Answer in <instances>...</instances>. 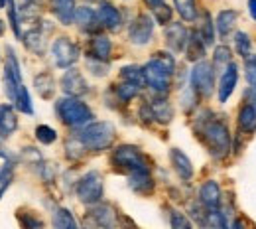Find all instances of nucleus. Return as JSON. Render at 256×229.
Instances as JSON below:
<instances>
[{
    "mask_svg": "<svg viewBox=\"0 0 256 229\" xmlns=\"http://www.w3.org/2000/svg\"><path fill=\"white\" fill-rule=\"evenodd\" d=\"M193 129L197 138L203 142L207 152L213 158H224L230 152L232 146V136L223 119H219L213 111H201L195 117Z\"/></svg>",
    "mask_w": 256,
    "mask_h": 229,
    "instance_id": "1",
    "label": "nucleus"
},
{
    "mask_svg": "<svg viewBox=\"0 0 256 229\" xmlns=\"http://www.w3.org/2000/svg\"><path fill=\"white\" fill-rule=\"evenodd\" d=\"M56 113L60 121L69 129H79L93 121V111L89 109V105L71 95H65L56 103Z\"/></svg>",
    "mask_w": 256,
    "mask_h": 229,
    "instance_id": "2",
    "label": "nucleus"
},
{
    "mask_svg": "<svg viewBox=\"0 0 256 229\" xmlns=\"http://www.w3.org/2000/svg\"><path fill=\"white\" fill-rule=\"evenodd\" d=\"M83 144L87 146L89 152H102L108 150L116 138V129L112 123L108 121H96V123H89L85 127H81V131L77 134Z\"/></svg>",
    "mask_w": 256,
    "mask_h": 229,
    "instance_id": "3",
    "label": "nucleus"
},
{
    "mask_svg": "<svg viewBox=\"0 0 256 229\" xmlns=\"http://www.w3.org/2000/svg\"><path fill=\"white\" fill-rule=\"evenodd\" d=\"M110 162L114 166V170L122 172V174H132L138 170H150L148 158L142 154L140 148L132 146V144H120L112 150V158Z\"/></svg>",
    "mask_w": 256,
    "mask_h": 229,
    "instance_id": "4",
    "label": "nucleus"
},
{
    "mask_svg": "<svg viewBox=\"0 0 256 229\" xmlns=\"http://www.w3.org/2000/svg\"><path fill=\"white\" fill-rule=\"evenodd\" d=\"M75 194L79 197L81 203L85 205H95L102 201L104 196V180L102 174L96 170H89L85 176H81L75 184Z\"/></svg>",
    "mask_w": 256,
    "mask_h": 229,
    "instance_id": "5",
    "label": "nucleus"
},
{
    "mask_svg": "<svg viewBox=\"0 0 256 229\" xmlns=\"http://www.w3.org/2000/svg\"><path fill=\"white\" fill-rule=\"evenodd\" d=\"M215 75H217V67L211 62H195L192 73H190V85L197 93V97H211L215 91Z\"/></svg>",
    "mask_w": 256,
    "mask_h": 229,
    "instance_id": "6",
    "label": "nucleus"
},
{
    "mask_svg": "<svg viewBox=\"0 0 256 229\" xmlns=\"http://www.w3.org/2000/svg\"><path fill=\"white\" fill-rule=\"evenodd\" d=\"M142 71H144L146 87H150L156 95H168V91L172 87V75H174L168 67L152 58L146 66L142 67Z\"/></svg>",
    "mask_w": 256,
    "mask_h": 229,
    "instance_id": "7",
    "label": "nucleus"
},
{
    "mask_svg": "<svg viewBox=\"0 0 256 229\" xmlns=\"http://www.w3.org/2000/svg\"><path fill=\"white\" fill-rule=\"evenodd\" d=\"M81 52L79 46L75 42H71L67 36H60L58 40H54L52 44V60L60 69H67L77 64Z\"/></svg>",
    "mask_w": 256,
    "mask_h": 229,
    "instance_id": "8",
    "label": "nucleus"
},
{
    "mask_svg": "<svg viewBox=\"0 0 256 229\" xmlns=\"http://www.w3.org/2000/svg\"><path fill=\"white\" fill-rule=\"evenodd\" d=\"M154 16L138 14L128 26V40L134 46H146L154 36Z\"/></svg>",
    "mask_w": 256,
    "mask_h": 229,
    "instance_id": "9",
    "label": "nucleus"
},
{
    "mask_svg": "<svg viewBox=\"0 0 256 229\" xmlns=\"http://www.w3.org/2000/svg\"><path fill=\"white\" fill-rule=\"evenodd\" d=\"M89 207L91 209L85 215V225H93V227H114L116 225V209L110 203L98 201Z\"/></svg>",
    "mask_w": 256,
    "mask_h": 229,
    "instance_id": "10",
    "label": "nucleus"
},
{
    "mask_svg": "<svg viewBox=\"0 0 256 229\" xmlns=\"http://www.w3.org/2000/svg\"><path fill=\"white\" fill-rule=\"evenodd\" d=\"M60 83H62V89H64L65 95L83 97L85 93H89V83L77 67H67Z\"/></svg>",
    "mask_w": 256,
    "mask_h": 229,
    "instance_id": "11",
    "label": "nucleus"
},
{
    "mask_svg": "<svg viewBox=\"0 0 256 229\" xmlns=\"http://www.w3.org/2000/svg\"><path fill=\"white\" fill-rule=\"evenodd\" d=\"M164 38H166V44L172 52L180 54V52H186V46H188V40H190V32L184 24L180 22H170L164 30Z\"/></svg>",
    "mask_w": 256,
    "mask_h": 229,
    "instance_id": "12",
    "label": "nucleus"
},
{
    "mask_svg": "<svg viewBox=\"0 0 256 229\" xmlns=\"http://www.w3.org/2000/svg\"><path fill=\"white\" fill-rule=\"evenodd\" d=\"M75 24H77V28L81 32L91 34V36L100 34V28H102L96 10H93L91 6H79L77 8V12H75Z\"/></svg>",
    "mask_w": 256,
    "mask_h": 229,
    "instance_id": "13",
    "label": "nucleus"
},
{
    "mask_svg": "<svg viewBox=\"0 0 256 229\" xmlns=\"http://www.w3.org/2000/svg\"><path fill=\"white\" fill-rule=\"evenodd\" d=\"M96 14H98V20H100L102 28H106L108 32H120V28H122V14H120V10L114 4L100 2L98 8H96Z\"/></svg>",
    "mask_w": 256,
    "mask_h": 229,
    "instance_id": "14",
    "label": "nucleus"
},
{
    "mask_svg": "<svg viewBox=\"0 0 256 229\" xmlns=\"http://www.w3.org/2000/svg\"><path fill=\"white\" fill-rule=\"evenodd\" d=\"M112 54V42L102 36V34H95L89 44H87V60H98V62H108Z\"/></svg>",
    "mask_w": 256,
    "mask_h": 229,
    "instance_id": "15",
    "label": "nucleus"
},
{
    "mask_svg": "<svg viewBox=\"0 0 256 229\" xmlns=\"http://www.w3.org/2000/svg\"><path fill=\"white\" fill-rule=\"evenodd\" d=\"M236 81H238V66L234 62H230L228 66H224V71L221 75V81H219V103H226L230 95L234 93V87H236Z\"/></svg>",
    "mask_w": 256,
    "mask_h": 229,
    "instance_id": "16",
    "label": "nucleus"
},
{
    "mask_svg": "<svg viewBox=\"0 0 256 229\" xmlns=\"http://www.w3.org/2000/svg\"><path fill=\"white\" fill-rule=\"evenodd\" d=\"M128 188L140 196H148L154 192V178L150 170H138L128 174Z\"/></svg>",
    "mask_w": 256,
    "mask_h": 229,
    "instance_id": "17",
    "label": "nucleus"
},
{
    "mask_svg": "<svg viewBox=\"0 0 256 229\" xmlns=\"http://www.w3.org/2000/svg\"><path fill=\"white\" fill-rule=\"evenodd\" d=\"M221 197H223L221 186H219V182H215V180H207V182H203V186L199 188V201H201L207 209L221 207Z\"/></svg>",
    "mask_w": 256,
    "mask_h": 229,
    "instance_id": "18",
    "label": "nucleus"
},
{
    "mask_svg": "<svg viewBox=\"0 0 256 229\" xmlns=\"http://www.w3.org/2000/svg\"><path fill=\"white\" fill-rule=\"evenodd\" d=\"M170 162L174 166L176 174L180 176V180L190 182L193 178V164H192V160H190V156H188L184 150L172 148V150H170Z\"/></svg>",
    "mask_w": 256,
    "mask_h": 229,
    "instance_id": "19",
    "label": "nucleus"
},
{
    "mask_svg": "<svg viewBox=\"0 0 256 229\" xmlns=\"http://www.w3.org/2000/svg\"><path fill=\"white\" fill-rule=\"evenodd\" d=\"M148 103L152 107V115H154V121L156 123H160V125L172 123V119H174V107H172V103L164 97V95H156V97L152 99V101H148Z\"/></svg>",
    "mask_w": 256,
    "mask_h": 229,
    "instance_id": "20",
    "label": "nucleus"
},
{
    "mask_svg": "<svg viewBox=\"0 0 256 229\" xmlns=\"http://www.w3.org/2000/svg\"><path fill=\"white\" fill-rule=\"evenodd\" d=\"M52 12L64 26H69L75 22L77 4H75V0H52Z\"/></svg>",
    "mask_w": 256,
    "mask_h": 229,
    "instance_id": "21",
    "label": "nucleus"
},
{
    "mask_svg": "<svg viewBox=\"0 0 256 229\" xmlns=\"http://www.w3.org/2000/svg\"><path fill=\"white\" fill-rule=\"evenodd\" d=\"M22 42H24V46L32 54L42 56L46 52V32L40 26H34V28H30V30H26V32L22 34Z\"/></svg>",
    "mask_w": 256,
    "mask_h": 229,
    "instance_id": "22",
    "label": "nucleus"
},
{
    "mask_svg": "<svg viewBox=\"0 0 256 229\" xmlns=\"http://www.w3.org/2000/svg\"><path fill=\"white\" fill-rule=\"evenodd\" d=\"M18 129V117L10 105H0V138L12 136Z\"/></svg>",
    "mask_w": 256,
    "mask_h": 229,
    "instance_id": "23",
    "label": "nucleus"
},
{
    "mask_svg": "<svg viewBox=\"0 0 256 229\" xmlns=\"http://www.w3.org/2000/svg\"><path fill=\"white\" fill-rule=\"evenodd\" d=\"M205 48H207V44H205V40L201 38V34L199 30H192L190 32V40H188V46H186V56H188V60L190 62H201L203 58H205Z\"/></svg>",
    "mask_w": 256,
    "mask_h": 229,
    "instance_id": "24",
    "label": "nucleus"
},
{
    "mask_svg": "<svg viewBox=\"0 0 256 229\" xmlns=\"http://www.w3.org/2000/svg\"><path fill=\"white\" fill-rule=\"evenodd\" d=\"M34 87L42 99H54L56 93V79L50 71H42L34 77Z\"/></svg>",
    "mask_w": 256,
    "mask_h": 229,
    "instance_id": "25",
    "label": "nucleus"
},
{
    "mask_svg": "<svg viewBox=\"0 0 256 229\" xmlns=\"http://www.w3.org/2000/svg\"><path fill=\"white\" fill-rule=\"evenodd\" d=\"M140 89H142L140 85L130 83V81H122V79H120L118 85H112V87H110V91H112V95H114V101H118V103H122V105H128L132 99L138 97Z\"/></svg>",
    "mask_w": 256,
    "mask_h": 229,
    "instance_id": "26",
    "label": "nucleus"
},
{
    "mask_svg": "<svg viewBox=\"0 0 256 229\" xmlns=\"http://www.w3.org/2000/svg\"><path fill=\"white\" fill-rule=\"evenodd\" d=\"M238 131L242 134H250L256 131V109L250 103H244L238 111Z\"/></svg>",
    "mask_w": 256,
    "mask_h": 229,
    "instance_id": "27",
    "label": "nucleus"
},
{
    "mask_svg": "<svg viewBox=\"0 0 256 229\" xmlns=\"http://www.w3.org/2000/svg\"><path fill=\"white\" fill-rule=\"evenodd\" d=\"M236 18H238V14L234 12V10H221L219 14H217V18H215V28H217V32L221 38H228V34L232 32V28H234V24H236Z\"/></svg>",
    "mask_w": 256,
    "mask_h": 229,
    "instance_id": "28",
    "label": "nucleus"
},
{
    "mask_svg": "<svg viewBox=\"0 0 256 229\" xmlns=\"http://www.w3.org/2000/svg\"><path fill=\"white\" fill-rule=\"evenodd\" d=\"M197 20H199V34L201 38L205 40L207 46H211L215 42V20L211 18V14L207 10H203L201 14H197Z\"/></svg>",
    "mask_w": 256,
    "mask_h": 229,
    "instance_id": "29",
    "label": "nucleus"
},
{
    "mask_svg": "<svg viewBox=\"0 0 256 229\" xmlns=\"http://www.w3.org/2000/svg\"><path fill=\"white\" fill-rule=\"evenodd\" d=\"M87 152H89V150H87V146L83 144V140H81L79 136L67 138V142H65V156H67L71 162H79V160H83Z\"/></svg>",
    "mask_w": 256,
    "mask_h": 229,
    "instance_id": "30",
    "label": "nucleus"
},
{
    "mask_svg": "<svg viewBox=\"0 0 256 229\" xmlns=\"http://www.w3.org/2000/svg\"><path fill=\"white\" fill-rule=\"evenodd\" d=\"M52 223H54V227H58V229H75L77 227V221H75L73 213H71L67 207H58V209H54Z\"/></svg>",
    "mask_w": 256,
    "mask_h": 229,
    "instance_id": "31",
    "label": "nucleus"
},
{
    "mask_svg": "<svg viewBox=\"0 0 256 229\" xmlns=\"http://www.w3.org/2000/svg\"><path fill=\"white\" fill-rule=\"evenodd\" d=\"M12 103H14V107H16L20 113H24V115H32L34 113L32 99H30L28 89L24 87V83H20V85H18V89H16V97H14Z\"/></svg>",
    "mask_w": 256,
    "mask_h": 229,
    "instance_id": "32",
    "label": "nucleus"
},
{
    "mask_svg": "<svg viewBox=\"0 0 256 229\" xmlns=\"http://www.w3.org/2000/svg\"><path fill=\"white\" fill-rule=\"evenodd\" d=\"M42 8L44 6L38 0H22L18 6V12L22 20H38L42 16Z\"/></svg>",
    "mask_w": 256,
    "mask_h": 229,
    "instance_id": "33",
    "label": "nucleus"
},
{
    "mask_svg": "<svg viewBox=\"0 0 256 229\" xmlns=\"http://www.w3.org/2000/svg\"><path fill=\"white\" fill-rule=\"evenodd\" d=\"M174 6H176V10H178V14H180L186 22L197 20V2H195V0H174Z\"/></svg>",
    "mask_w": 256,
    "mask_h": 229,
    "instance_id": "34",
    "label": "nucleus"
},
{
    "mask_svg": "<svg viewBox=\"0 0 256 229\" xmlns=\"http://www.w3.org/2000/svg\"><path fill=\"white\" fill-rule=\"evenodd\" d=\"M120 79L122 81H130V83H136V85H140V87H144L146 83H144V71H142V67L138 66H124L120 69Z\"/></svg>",
    "mask_w": 256,
    "mask_h": 229,
    "instance_id": "35",
    "label": "nucleus"
},
{
    "mask_svg": "<svg viewBox=\"0 0 256 229\" xmlns=\"http://www.w3.org/2000/svg\"><path fill=\"white\" fill-rule=\"evenodd\" d=\"M152 16L156 20V24H162V26H168L172 22V16H174V10L166 4V2H160L156 6H152Z\"/></svg>",
    "mask_w": 256,
    "mask_h": 229,
    "instance_id": "36",
    "label": "nucleus"
},
{
    "mask_svg": "<svg viewBox=\"0 0 256 229\" xmlns=\"http://www.w3.org/2000/svg\"><path fill=\"white\" fill-rule=\"evenodd\" d=\"M234 48L238 52V56L242 58H248L252 54V42H250V36L246 32H236L234 34Z\"/></svg>",
    "mask_w": 256,
    "mask_h": 229,
    "instance_id": "37",
    "label": "nucleus"
},
{
    "mask_svg": "<svg viewBox=\"0 0 256 229\" xmlns=\"http://www.w3.org/2000/svg\"><path fill=\"white\" fill-rule=\"evenodd\" d=\"M36 138L42 144H54L58 140V131L48 127V125H38L36 127Z\"/></svg>",
    "mask_w": 256,
    "mask_h": 229,
    "instance_id": "38",
    "label": "nucleus"
},
{
    "mask_svg": "<svg viewBox=\"0 0 256 229\" xmlns=\"http://www.w3.org/2000/svg\"><path fill=\"white\" fill-rule=\"evenodd\" d=\"M232 62V52H230V48L228 46H217L215 48V52H213V64L215 67L219 66H228Z\"/></svg>",
    "mask_w": 256,
    "mask_h": 229,
    "instance_id": "39",
    "label": "nucleus"
},
{
    "mask_svg": "<svg viewBox=\"0 0 256 229\" xmlns=\"http://www.w3.org/2000/svg\"><path fill=\"white\" fill-rule=\"evenodd\" d=\"M244 75H246V83L256 89V56L244 58Z\"/></svg>",
    "mask_w": 256,
    "mask_h": 229,
    "instance_id": "40",
    "label": "nucleus"
},
{
    "mask_svg": "<svg viewBox=\"0 0 256 229\" xmlns=\"http://www.w3.org/2000/svg\"><path fill=\"white\" fill-rule=\"evenodd\" d=\"M170 225L174 229H190L192 227V221L188 219L186 213H182V211H172V213H170Z\"/></svg>",
    "mask_w": 256,
    "mask_h": 229,
    "instance_id": "41",
    "label": "nucleus"
},
{
    "mask_svg": "<svg viewBox=\"0 0 256 229\" xmlns=\"http://www.w3.org/2000/svg\"><path fill=\"white\" fill-rule=\"evenodd\" d=\"M12 170H14V158L6 150H0V176H12Z\"/></svg>",
    "mask_w": 256,
    "mask_h": 229,
    "instance_id": "42",
    "label": "nucleus"
},
{
    "mask_svg": "<svg viewBox=\"0 0 256 229\" xmlns=\"http://www.w3.org/2000/svg\"><path fill=\"white\" fill-rule=\"evenodd\" d=\"M87 69L95 77H104L108 73V62H98V60H87Z\"/></svg>",
    "mask_w": 256,
    "mask_h": 229,
    "instance_id": "43",
    "label": "nucleus"
},
{
    "mask_svg": "<svg viewBox=\"0 0 256 229\" xmlns=\"http://www.w3.org/2000/svg\"><path fill=\"white\" fill-rule=\"evenodd\" d=\"M22 158H24L28 164H32V166H42V162H44L40 150L34 148V146H26V148L22 150Z\"/></svg>",
    "mask_w": 256,
    "mask_h": 229,
    "instance_id": "44",
    "label": "nucleus"
},
{
    "mask_svg": "<svg viewBox=\"0 0 256 229\" xmlns=\"http://www.w3.org/2000/svg\"><path fill=\"white\" fill-rule=\"evenodd\" d=\"M18 221L22 223V227H28V229H38V227H44V221L34 217L30 213H20L18 215Z\"/></svg>",
    "mask_w": 256,
    "mask_h": 229,
    "instance_id": "45",
    "label": "nucleus"
},
{
    "mask_svg": "<svg viewBox=\"0 0 256 229\" xmlns=\"http://www.w3.org/2000/svg\"><path fill=\"white\" fill-rule=\"evenodd\" d=\"M56 172H58V166H56V164H44L42 162V170H40V174H42V178H44L48 184H52V182H54Z\"/></svg>",
    "mask_w": 256,
    "mask_h": 229,
    "instance_id": "46",
    "label": "nucleus"
},
{
    "mask_svg": "<svg viewBox=\"0 0 256 229\" xmlns=\"http://www.w3.org/2000/svg\"><path fill=\"white\" fill-rule=\"evenodd\" d=\"M140 119L146 123V125H150V123H154V115H152V107H150V103L146 101V103H142V107H140Z\"/></svg>",
    "mask_w": 256,
    "mask_h": 229,
    "instance_id": "47",
    "label": "nucleus"
},
{
    "mask_svg": "<svg viewBox=\"0 0 256 229\" xmlns=\"http://www.w3.org/2000/svg\"><path fill=\"white\" fill-rule=\"evenodd\" d=\"M244 101H246V103H250V105L256 109V89L254 87H248V89L244 91Z\"/></svg>",
    "mask_w": 256,
    "mask_h": 229,
    "instance_id": "48",
    "label": "nucleus"
},
{
    "mask_svg": "<svg viewBox=\"0 0 256 229\" xmlns=\"http://www.w3.org/2000/svg\"><path fill=\"white\" fill-rule=\"evenodd\" d=\"M10 182H12V176H0V197L4 196V192L8 190Z\"/></svg>",
    "mask_w": 256,
    "mask_h": 229,
    "instance_id": "49",
    "label": "nucleus"
},
{
    "mask_svg": "<svg viewBox=\"0 0 256 229\" xmlns=\"http://www.w3.org/2000/svg\"><path fill=\"white\" fill-rule=\"evenodd\" d=\"M248 12H250L252 20L256 22V0H248Z\"/></svg>",
    "mask_w": 256,
    "mask_h": 229,
    "instance_id": "50",
    "label": "nucleus"
},
{
    "mask_svg": "<svg viewBox=\"0 0 256 229\" xmlns=\"http://www.w3.org/2000/svg\"><path fill=\"white\" fill-rule=\"evenodd\" d=\"M146 4H148V8H152V6H156V4H160V2H166V0H144Z\"/></svg>",
    "mask_w": 256,
    "mask_h": 229,
    "instance_id": "51",
    "label": "nucleus"
},
{
    "mask_svg": "<svg viewBox=\"0 0 256 229\" xmlns=\"http://www.w3.org/2000/svg\"><path fill=\"white\" fill-rule=\"evenodd\" d=\"M4 26H6V24H4V22H2V20H0V36H2V34H4Z\"/></svg>",
    "mask_w": 256,
    "mask_h": 229,
    "instance_id": "52",
    "label": "nucleus"
},
{
    "mask_svg": "<svg viewBox=\"0 0 256 229\" xmlns=\"http://www.w3.org/2000/svg\"><path fill=\"white\" fill-rule=\"evenodd\" d=\"M6 6V0H0V8H4Z\"/></svg>",
    "mask_w": 256,
    "mask_h": 229,
    "instance_id": "53",
    "label": "nucleus"
},
{
    "mask_svg": "<svg viewBox=\"0 0 256 229\" xmlns=\"http://www.w3.org/2000/svg\"><path fill=\"white\" fill-rule=\"evenodd\" d=\"M89 2H102V0H89Z\"/></svg>",
    "mask_w": 256,
    "mask_h": 229,
    "instance_id": "54",
    "label": "nucleus"
}]
</instances>
